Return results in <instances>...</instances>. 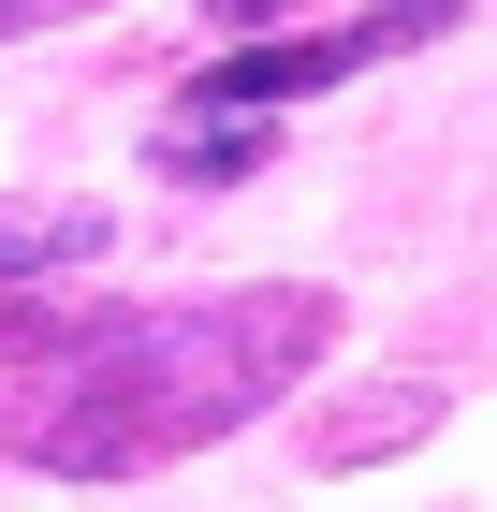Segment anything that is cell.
I'll list each match as a JSON object with an SVG mask.
<instances>
[{
    "instance_id": "7a4b0ae2",
    "label": "cell",
    "mask_w": 497,
    "mask_h": 512,
    "mask_svg": "<svg viewBox=\"0 0 497 512\" xmlns=\"http://www.w3.org/2000/svg\"><path fill=\"white\" fill-rule=\"evenodd\" d=\"M439 30H454V0H395V15H351V30H264V44H234V59H205V74H191V118L307 103V88L366 74V59H395V44H439Z\"/></svg>"
},
{
    "instance_id": "6da1fadb",
    "label": "cell",
    "mask_w": 497,
    "mask_h": 512,
    "mask_svg": "<svg viewBox=\"0 0 497 512\" xmlns=\"http://www.w3.org/2000/svg\"><path fill=\"white\" fill-rule=\"evenodd\" d=\"M322 352H337V293H307V278L205 293V308H117V322H74L59 366L0 381V454H30L59 483H132L278 410Z\"/></svg>"
},
{
    "instance_id": "5b68a950",
    "label": "cell",
    "mask_w": 497,
    "mask_h": 512,
    "mask_svg": "<svg viewBox=\"0 0 497 512\" xmlns=\"http://www.w3.org/2000/svg\"><path fill=\"white\" fill-rule=\"evenodd\" d=\"M147 161L176 176V191H234V176L278 161V132H264V118H249V132H191V118H176V132H147Z\"/></svg>"
},
{
    "instance_id": "3957f363",
    "label": "cell",
    "mask_w": 497,
    "mask_h": 512,
    "mask_svg": "<svg viewBox=\"0 0 497 512\" xmlns=\"http://www.w3.org/2000/svg\"><path fill=\"white\" fill-rule=\"evenodd\" d=\"M439 425V395L424 381H395V395H351V410H322V439H307V454H322V469H366V454H395V439H424Z\"/></svg>"
},
{
    "instance_id": "277c9868",
    "label": "cell",
    "mask_w": 497,
    "mask_h": 512,
    "mask_svg": "<svg viewBox=\"0 0 497 512\" xmlns=\"http://www.w3.org/2000/svg\"><path fill=\"white\" fill-rule=\"evenodd\" d=\"M103 249V205H0V278H59Z\"/></svg>"
}]
</instances>
